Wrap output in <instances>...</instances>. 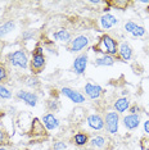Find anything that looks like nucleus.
I'll return each instance as SVG.
<instances>
[{
	"instance_id": "f257e3e1",
	"label": "nucleus",
	"mask_w": 149,
	"mask_h": 150,
	"mask_svg": "<svg viewBox=\"0 0 149 150\" xmlns=\"http://www.w3.org/2000/svg\"><path fill=\"white\" fill-rule=\"evenodd\" d=\"M93 50L96 53H101L103 55L114 57L116 54H118V44L112 36L103 35L99 39V41H98L96 45H94Z\"/></svg>"
},
{
	"instance_id": "f03ea898",
	"label": "nucleus",
	"mask_w": 149,
	"mask_h": 150,
	"mask_svg": "<svg viewBox=\"0 0 149 150\" xmlns=\"http://www.w3.org/2000/svg\"><path fill=\"white\" fill-rule=\"evenodd\" d=\"M118 125H120V114L114 112H108L106 114V118H104V126H106V129L109 134L114 135L118 132Z\"/></svg>"
},
{
	"instance_id": "7ed1b4c3",
	"label": "nucleus",
	"mask_w": 149,
	"mask_h": 150,
	"mask_svg": "<svg viewBox=\"0 0 149 150\" xmlns=\"http://www.w3.org/2000/svg\"><path fill=\"white\" fill-rule=\"evenodd\" d=\"M9 62L13 67L25 69L28 66V58H27V54L23 50H16L9 55Z\"/></svg>"
},
{
	"instance_id": "20e7f679",
	"label": "nucleus",
	"mask_w": 149,
	"mask_h": 150,
	"mask_svg": "<svg viewBox=\"0 0 149 150\" xmlns=\"http://www.w3.org/2000/svg\"><path fill=\"white\" fill-rule=\"evenodd\" d=\"M60 91H62V94L64 95V96L68 98L74 104H81V103L85 101V95L81 94L80 91L73 90V88H71V87H62Z\"/></svg>"
},
{
	"instance_id": "39448f33",
	"label": "nucleus",
	"mask_w": 149,
	"mask_h": 150,
	"mask_svg": "<svg viewBox=\"0 0 149 150\" xmlns=\"http://www.w3.org/2000/svg\"><path fill=\"white\" fill-rule=\"evenodd\" d=\"M89 37L85 36V35H79L77 37H74V39L71 41V52L73 53H79L81 50H84L85 47L89 45Z\"/></svg>"
},
{
	"instance_id": "423d86ee",
	"label": "nucleus",
	"mask_w": 149,
	"mask_h": 150,
	"mask_svg": "<svg viewBox=\"0 0 149 150\" xmlns=\"http://www.w3.org/2000/svg\"><path fill=\"white\" fill-rule=\"evenodd\" d=\"M87 55L86 54H80L79 57L74 58L73 60V72L76 74H82L85 73L86 67H87Z\"/></svg>"
},
{
	"instance_id": "0eeeda50",
	"label": "nucleus",
	"mask_w": 149,
	"mask_h": 150,
	"mask_svg": "<svg viewBox=\"0 0 149 150\" xmlns=\"http://www.w3.org/2000/svg\"><path fill=\"white\" fill-rule=\"evenodd\" d=\"M84 91H85V95L91 100H96V99L100 98L101 93H103V88H101L99 85H95V83H91V82H87L84 87Z\"/></svg>"
},
{
	"instance_id": "6e6552de",
	"label": "nucleus",
	"mask_w": 149,
	"mask_h": 150,
	"mask_svg": "<svg viewBox=\"0 0 149 150\" xmlns=\"http://www.w3.org/2000/svg\"><path fill=\"white\" fill-rule=\"evenodd\" d=\"M45 67V57L44 54H36L32 53L31 59V69L33 73H40Z\"/></svg>"
},
{
	"instance_id": "1a4fd4ad",
	"label": "nucleus",
	"mask_w": 149,
	"mask_h": 150,
	"mask_svg": "<svg viewBox=\"0 0 149 150\" xmlns=\"http://www.w3.org/2000/svg\"><path fill=\"white\" fill-rule=\"evenodd\" d=\"M17 98L19 100L25 101L30 107H36V104H37V95L31 93V91H25V90L17 91Z\"/></svg>"
},
{
	"instance_id": "9d476101",
	"label": "nucleus",
	"mask_w": 149,
	"mask_h": 150,
	"mask_svg": "<svg viewBox=\"0 0 149 150\" xmlns=\"http://www.w3.org/2000/svg\"><path fill=\"white\" fill-rule=\"evenodd\" d=\"M87 125L91 129H95V131H100L104 127V119L100 117L99 114H90L86 119Z\"/></svg>"
},
{
	"instance_id": "9b49d317",
	"label": "nucleus",
	"mask_w": 149,
	"mask_h": 150,
	"mask_svg": "<svg viewBox=\"0 0 149 150\" xmlns=\"http://www.w3.org/2000/svg\"><path fill=\"white\" fill-rule=\"evenodd\" d=\"M41 121H43V125L45 126L46 129H49V131H53V129L59 127V119L52 113L45 114L41 118Z\"/></svg>"
},
{
	"instance_id": "f8f14e48",
	"label": "nucleus",
	"mask_w": 149,
	"mask_h": 150,
	"mask_svg": "<svg viewBox=\"0 0 149 150\" xmlns=\"http://www.w3.org/2000/svg\"><path fill=\"white\" fill-rule=\"evenodd\" d=\"M117 23H118V19L113 14H111V13H106V14L100 17V26L104 30H109L114 25H117Z\"/></svg>"
},
{
	"instance_id": "ddd939ff",
	"label": "nucleus",
	"mask_w": 149,
	"mask_h": 150,
	"mask_svg": "<svg viewBox=\"0 0 149 150\" xmlns=\"http://www.w3.org/2000/svg\"><path fill=\"white\" fill-rule=\"evenodd\" d=\"M118 55H120V58L123 62H127V60L131 59V57H133V49H131L127 42H121L118 45Z\"/></svg>"
},
{
	"instance_id": "4468645a",
	"label": "nucleus",
	"mask_w": 149,
	"mask_h": 150,
	"mask_svg": "<svg viewBox=\"0 0 149 150\" xmlns=\"http://www.w3.org/2000/svg\"><path fill=\"white\" fill-rule=\"evenodd\" d=\"M140 125V117L139 114H128L123 118V126L127 129H135Z\"/></svg>"
},
{
	"instance_id": "2eb2a0df",
	"label": "nucleus",
	"mask_w": 149,
	"mask_h": 150,
	"mask_svg": "<svg viewBox=\"0 0 149 150\" xmlns=\"http://www.w3.org/2000/svg\"><path fill=\"white\" fill-rule=\"evenodd\" d=\"M113 107H114V110L120 114V113H123V112L128 110V108H130L131 105H130V100H128L127 98H120L114 101Z\"/></svg>"
},
{
	"instance_id": "dca6fc26",
	"label": "nucleus",
	"mask_w": 149,
	"mask_h": 150,
	"mask_svg": "<svg viewBox=\"0 0 149 150\" xmlns=\"http://www.w3.org/2000/svg\"><path fill=\"white\" fill-rule=\"evenodd\" d=\"M114 62H116V59H114V57L112 55H101L99 58H96L95 59V63L96 66H100V67H111L113 66Z\"/></svg>"
},
{
	"instance_id": "f3484780",
	"label": "nucleus",
	"mask_w": 149,
	"mask_h": 150,
	"mask_svg": "<svg viewBox=\"0 0 149 150\" xmlns=\"http://www.w3.org/2000/svg\"><path fill=\"white\" fill-rule=\"evenodd\" d=\"M53 37L59 42H68L71 40V33L64 28H60L53 33Z\"/></svg>"
},
{
	"instance_id": "a211bd4d",
	"label": "nucleus",
	"mask_w": 149,
	"mask_h": 150,
	"mask_svg": "<svg viewBox=\"0 0 149 150\" xmlns=\"http://www.w3.org/2000/svg\"><path fill=\"white\" fill-rule=\"evenodd\" d=\"M72 141H73V144L77 146H84L89 142V136L86 134H84V132H79V134H76L73 136Z\"/></svg>"
},
{
	"instance_id": "6ab92c4d",
	"label": "nucleus",
	"mask_w": 149,
	"mask_h": 150,
	"mask_svg": "<svg viewBox=\"0 0 149 150\" xmlns=\"http://www.w3.org/2000/svg\"><path fill=\"white\" fill-rule=\"evenodd\" d=\"M14 27H16V23L13 21H8V22H5L4 25H1L0 26V37H4L8 35V33H11L13 30H14Z\"/></svg>"
},
{
	"instance_id": "aec40b11",
	"label": "nucleus",
	"mask_w": 149,
	"mask_h": 150,
	"mask_svg": "<svg viewBox=\"0 0 149 150\" xmlns=\"http://www.w3.org/2000/svg\"><path fill=\"white\" fill-rule=\"evenodd\" d=\"M90 145L93 146V148H98V149H100V148H103L104 145H106V139L103 137V136H94L93 139L90 140Z\"/></svg>"
},
{
	"instance_id": "412c9836",
	"label": "nucleus",
	"mask_w": 149,
	"mask_h": 150,
	"mask_svg": "<svg viewBox=\"0 0 149 150\" xmlns=\"http://www.w3.org/2000/svg\"><path fill=\"white\" fill-rule=\"evenodd\" d=\"M108 4L120 9V11H125L128 5V1H126V0H113V1H108Z\"/></svg>"
},
{
	"instance_id": "4be33fe9",
	"label": "nucleus",
	"mask_w": 149,
	"mask_h": 150,
	"mask_svg": "<svg viewBox=\"0 0 149 150\" xmlns=\"http://www.w3.org/2000/svg\"><path fill=\"white\" fill-rule=\"evenodd\" d=\"M0 98L1 99H11L12 98V93L9 91V88H6L5 86L0 85Z\"/></svg>"
},
{
	"instance_id": "5701e85b",
	"label": "nucleus",
	"mask_w": 149,
	"mask_h": 150,
	"mask_svg": "<svg viewBox=\"0 0 149 150\" xmlns=\"http://www.w3.org/2000/svg\"><path fill=\"white\" fill-rule=\"evenodd\" d=\"M131 35L135 36V37H141V36H144V35H145V28H144L143 26H136Z\"/></svg>"
},
{
	"instance_id": "b1692460",
	"label": "nucleus",
	"mask_w": 149,
	"mask_h": 150,
	"mask_svg": "<svg viewBox=\"0 0 149 150\" xmlns=\"http://www.w3.org/2000/svg\"><path fill=\"white\" fill-rule=\"evenodd\" d=\"M6 78H8V71L3 64H0V85L4 82Z\"/></svg>"
},
{
	"instance_id": "393cba45",
	"label": "nucleus",
	"mask_w": 149,
	"mask_h": 150,
	"mask_svg": "<svg viewBox=\"0 0 149 150\" xmlns=\"http://www.w3.org/2000/svg\"><path fill=\"white\" fill-rule=\"evenodd\" d=\"M138 25L135 22H133V21H128V22H126L125 23V30H126V32H128V33H133V31L135 30V27H136Z\"/></svg>"
},
{
	"instance_id": "a878e982",
	"label": "nucleus",
	"mask_w": 149,
	"mask_h": 150,
	"mask_svg": "<svg viewBox=\"0 0 149 150\" xmlns=\"http://www.w3.org/2000/svg\"><path fill=\"white\" fill-rule=\"evenodd\" d=\"M53 149L54 150H66L67 149V144L63 141H55L53 145Z\"/></svg>"
},
{
	"instance_id": "bb28decb",
	"label": "nucleus",
	"mask_w": 149,
	"mask_h": 150,
	"mask_svg": "<svg viewBox=\"0 0 149 150\" xmlns=\"http://www.w3.org/2000/svg\"><path fill=\"white\" fill-rule=\"evenodd\" d=\"M33 36H35V31H30V30H28V31H25V32L22 33V39L26 40V41L31 40Z\"/></svg>"
},
{
	"instance_id": "cd10ccee",
	"label": "nucleus",
	"mask_w": 149,
	"mask_h": 150,
	"mask_svg": "<svg viewBox=\"0 0 149 150\" xmlns=\"http://www.w3.org/2000/svg\"><path fill=\"white\" fill-rule=\"evenodd\" d=\"M6 141V134L3 129H0V145L4 144V142Z\"/></svg>"
},
{
	"instance_id": "c85d7f7f",
	"label": "nucleus",
	"mask_w": 149,
	"mask_h": 150,
	"mask_svg": "<svg viewBox=\"0 0 149 150\" xmlns=\"http://www.w3.org/2000/svg\"><path fill=\"white\" fill-rule=\"evenodd\" d=\"M128 110L131 112V114H138V112L140 110V108H139L138 105H133V107L128 108Z\"/></svg>"
},
{
	"instance_id": "c756f323",
	"label": "nucleus",
	"mask_w": 149,
	"mask_h": 150,
	"mask_svg": "<svg viewBox=\"0 0 149 150\" xmlns=\"http://www.w3.org/2000/svg\"><path fill=\"white\" fill-rule=\"evenodd\" d=\"M49 108L52 109V110H55V109H58V103L57 101H49Z\"/></svg>"
},
{
	"instance_id": "7c9ffc66",
	"label": "nucleus",
	"mask_w": 149,
	"mask_h": 150,
	"mask_svg": "<svg viewBox=\"0 0 149 150\" xmlns=\"http://www.w3.org/2000/svg\"><path fill=\"white\" fill-rule=\"evenodd\" d=\"M33 53H36V54H44V47L43 46H36V49L33 50Z\"/></svg>"
},
{
	"instance_id": "2f4dec72",
	"label": "nucleus",
	"mask_w": 149,
	"mask_h": 150,
	"mask_svg": "<svg viewBox=\"0 0 149 150\" xmlns=\"http://www.w3.org/2000/svg\"><path fill=\"white\" fill-rule=\"evenodd\" d=\"M143 127H144V131L147 132V134H149V119H148V121H145V122H144Z\"/></svg>"
},
{
	"instance_id": "473e14b6",
	"label": "nucleus",
	"mask_w": 149,
	"mask_h": 150,
	"mask_svg": "<svg viewBox=\"0 0 149 150\" xmlns=\"http://www.w3.org/2000/svg\"><path fill=\"white\" fill-rule=\"evenodd\" d=\"M91 4H101V3H103V1H100V0H91Z\"/></svg>"
},
{
	"instance_id": "72a5a7b5",
	"label": "nucleus",
	"mask_w": 149,
	"mask_h": 150,
	"mask_svg": "<svg viewBox=\"0 0 149 150\" xmlns=\"http://www.w3.org/2000/svg\"><path fill=\"white\" fill-rule=\"evenodd\" d=\"M3 52V44H1V41H0V53Z\"/></svg>"
},
{
	"instance_id": "f704fd0d",
	"label": "nucleus",
	"mask_w": 149,
	"mask_h": 150,
	"mask_svg": "<svg viewBox=\"0 0 149 150\" xmlns=\"http://www.w3.org/2000/svg\"><path fill=\"white\" fill-rule=\"evenodd\" d=\"M0 150H8V149L4 148V146H0Z\"/></svg>"
}]
</instances>
